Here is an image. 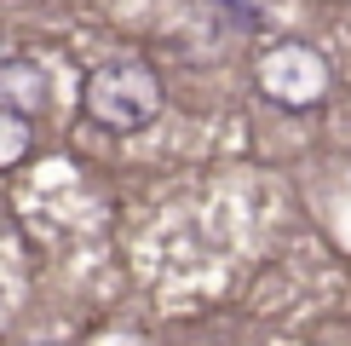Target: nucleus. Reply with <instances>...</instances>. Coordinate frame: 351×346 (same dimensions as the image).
Segmentation results:
<instances>
[{"label": "nucleus", "mask_w": 351, "mask_h": 346, "mask_svg": "<svg viewBox=\"0 0 351 346\" xmlns=\"http://www.w3.org/2000/svg\"><path fill=\"white\" fill-rule=\"evenodd\" d=\"M259 86L282 110H317L328 98V58L305 41H276V52L259 58Z\"/></svg>", "instance_id": "nucleus-2"}, {"label": "nucleus", "mask_w": 351, "mask_h": 346, "mask_svg": "<svg viewBox=\"0 0 351 346\" xmlns=\"http://www.w3.org/2000/svg\"><path fill=\"white\" fill-rule=\"evenodd\" d=\"M219 18H225V23H242V29H265L271 12H265V6H219Z\"/></svg>", "instance_id": "nucleus-5"}, {"label": "nucleus", "mask_w": 351, "mask_h": 346, "mask_svg": "<svg viewBox=\"0 0 351 346\" xmlns=\"http://www.w3.org/2000/svg\"><path fill=\"white\" fill-rule=\"evenodd\" d=\"M23 156H29V122L0 110V168H18Z\"/></svg>", "instance_id": "nucleus-4"}, {"label": "nucleus", "mask_w": 351, "mask_h": 346, "mask_svg": "<svg viewBox=\"0 0 351 346\" xmlns=\"http://www.w3.org/2000/svg\"><path fill=\"white\" fill-rule=\"evenodd\" d=\"M86 115H93L104 133H138L144 122H156L162 110V81H156L150 64L138 58H115V64H98L86 76Z\"/></svg>", "instance_id": "nucleus-1"}, {"label": "nucleus", "mask_w": 351, "mask_h": 346, "mask_svg": "<svg viewBox=\"0 0 351 346\" xmlns=\"http://www.w3.org/2000/svg\"><path fill=\"white\" fill-rule=\"evenodd\" d=\"M47 98H52V81H47V69L40 64H29V58H6L0 64V110L6 115H40L47 110Z\"/></svg>", "instance_id": "nucleus-3"}]
</instances>
